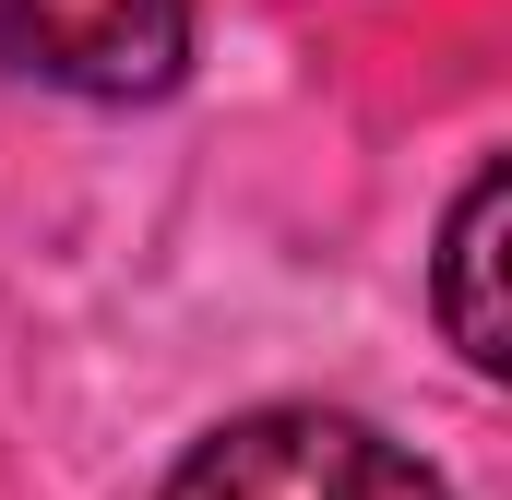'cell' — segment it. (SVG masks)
<instances>
[{
    "label": "cell",
    "mask_w": 512,
    "mask_h": 500,
    "mask_svg": "<svg viewBox=\"0 0 512 500\" xmlns=\"http://www.w3.org/2000/svg\"><path fill=\"white\" fill-rule=\"evenodd\" d=\"M167 500H453V489L346 405H251L179 453Z\"/></svg>",
    "instance_id": "obj_1"
},
{
    "label": "cell",
    "mask_w": 512,
    "mask_h": 500,
    "mask_svg": "<svg viewBox=\"0 0 512 500\" xmlns=\"http://www.w3.org/2000/svg\"><path fill=\"white\" fill-rule=\"evenodd\" d=\"M501 227H512V167H477L465 203H453V227H441V262H429V310H441V334L465 346V370H512Z\"/></svg>",
    "instance_id": "obj_3"
},
{
    "label": "cell",
    "mask_w": 512,
    "mask_h": 500,
    "mask_svg": "<svg viewBox=\"0 0 512 500\" xmlns=\"http://www.w3.org/2000/svg\"><path fill=\"white\" fill-rule=\"evenodd\" d=\"M203 0H0V60L48 96L84 108H143L191 72Z\"/></svg>",
    "instance_id": "obj_2"
}]
</instances>
